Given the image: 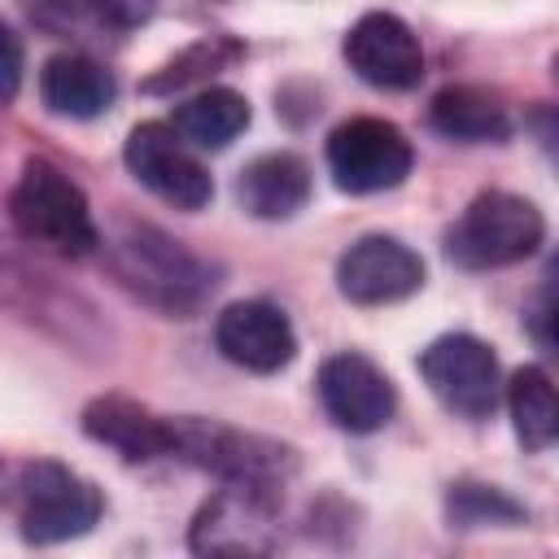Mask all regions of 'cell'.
<instances>
[{"instance_id":"obj_16","label":"cell","mask_w":559,"mask_h":559,"mask_svg":"<svg viewBox=\"0 0 559 559\" xmlns=\"http://www.w3.org/2000/svg\"><path fill=\"white\" fill-rule=\"evenodd\" d=\"M236 197L253 218H293L310 201V170L293 153L253 157L236 179Z\"/></svg>"},{"instance_id":"obj_19","label":"cell","mask_w":559,"mask_h":559,"mask_svg":"<svg viewBox=\"0 0 559 559\" xmlns=\"http://www.w3.org/2000/svg\"><path fill=\"white\" fill-rule=\"evenodd\" d=\"M507 406L515 419V437L528 450H550L555 432H559V402H555V384L542 367H520L507 384Z\"/></svg>"},{"instance_id":"obj_7","label":"cell","mask_w":559,"mask_h":559,"mask_svg":"<svg viewBox=\"0 0 559 559\" xmlns=\"http://www.w3.org/2000/svg\"><path fill=\"white\" fill-rule=\"evenodd\" d=\"M419 371L441 406L467 419H485L498 402V358L485 341L454 332L419 354Z\"/></svg>"},{"instance_id":"obj_20","label":"cell","mask_w":559,"mask_h":559,"mask_svg":"<svg viewBox=\"0 0 559 559\" xmlns=\"http://www.w3.org/2000/svg\"><path fill=\"white\" fill-rule=\"evenodd\" d=\"M31 9L57 26H87V31H135L153 17L157 0H31Z\"/></svg>"},{"instance_id":"obj_9","label":"cell","mask_w":559,"mask_h":559,"mask_svg":"<svg viewBox=\"0 0 559 559\" xmlns=\"http://www.w3.org/2000/svg\"><path fill=\"white\" fill-rule=\"evenodd\" d=\"M345 61L371 87L406 92L424 79V52L411 26L393 13H367L345 35Z\"/></svg>"},{"instance_id":"obj_11","label":"cell","mask_w":559,"mask_h":559,"mask_svg":"<svg viewBox=\"0 0 559 559\" xmlns=\"http://www.w3.org/2000/svg\"><path fill=\"white\" fill-rule=\"evenodd\" d=\"M170 450H179L183 459H192L201 467L223 472L227 480H249V485H266L288 454L271 441H258V437H245L236 428L205 424V419H175Z\"/></svg>"},{"instance_id":"obj_22","label":"cell","mask_w":559,"mask_h":559,"mask_svg":"<svg viewBox=\"0 0 559 559\" xmlns=\"http://www.w3.org/2000/svg\"><path fill=\"white\" fill-rule=\"evenodd\" d=\"M240 57V48L231 44V39H223V35H214V39H201V44H192L183 57H175L157 79H148V92H166V87H183V83H192V79H201L205 70L214 74L218 66H227V61H236Z\"/></svg>"},{"instance_id":"obj_13","label":"cell","mask_w":559,"mask_h":559,"mask_svg":"<svg viewBox=\"0 0 559 559\" xmlns=\"http://www.w3.org/2000/svg\"><path fill=\"white\" fill-rule=\"evenodd\" d=\"M83 432L109 450H118L127 463H144L157 454H170V424L144 411L131 397H96L83 411Z\"/></svg>"},{"instance_id":"obj_15","label":"cell","mask_w":559,"mask_h":559,"mask_svg":"<svg viewBox=\"0 0 559 559\" xmlns=\"http://www.w3.org/2000/svg\"><path fill=\"white\" fill-rule=\"evenodd\" d=\"M114 74L83 52H61L39 74V96L61 118H100L114 105Z\"/></svg>"},{"instance_id":"obj_1","label":"cell","mask_w":559,"mask_h":559,"mask_svg":"<svg viewBox=\"0 0 559 559\" xmlns=\"http://www.w3.org/2000/svg\"><path fill=\"white\" fill-rule=\"evenodd\" d=\"M9 214L26 240H35L52 253L79 258V253H92V245H96V223H92L83 188L61 166H52L44 157L22 166Z\"/></svg>"},{"instance_id":"obj_21","label":"cell","mask_w":559,"mask_h":559,"mask_svg":"<svg viewBox=\"0 0 559 559\" xmlns=\"http://www.w3.org/2000/svg\"><path fill=\"white\" fill-rule=\"evenodd\" d=\"M445 507H450V520L463 524V528H472V524H515V520L524 515L502 489H493V485H472V480L450 485Z\"/></svg>"},{"instance_id":"obj_2","label":"cell","mask_w":559,"mask_h":559,"mask_svg":"<svg viewBox=\"0 0 559 559\" xmlns=\"http://www.w3.org/2000/svg\"><path fill=\"white\" fill-rule=\"evenodd\" d=\"M542 236L546 218L533 201L515 192H480L445 231V253L467 271H489L524 262L528 253H537Z\"/></svg>"},{"instance_id":"obj_10","label":"cell","mask_w":559,"mask_h":559,"mask_svg":"<svg viewBox=\"0 0 559 559\" xmlns=\"http://www.w3.org/2000/svg\"><path fill=\"white\" fill-rule=\"evenodd\" d=\"M319 397L345 432H376L393 419V384L362 354H332L319 367Z\"/></svg>"},{"instance_id":"obj_4","label":"cell","mask_w":559,"mask_h":559,"mask_svg":"<svg viewBox=\"0 0 559 559\" xmlns=\"http://www.w3.org/2000/svg\"><path fill=\"white\" fill-rule=\"evenodd\" d=\"M22 537L35 546L83 537L100 520V493L92 480L74 476L61 463H31L22 467Z\"/></svg>"},{"instance_id":"obj_14","label":"cell","mask_w":559,"mask_h":559,"mask_svg":"<svg viewBox=\"0 0 559 559\" xmlns=\"http://www.w3.org/2000/svg\"><path fill=\"white\" fill-rule=\"evenodd\" d=\"M266 485H249V480H231V489H223L197 520L192 528V546L210 550V555H245V550H262L266 542H258L253 533L266 528V502H262Z\"/></svg>"},{"instance_id":"obj_18","label":"cell","mask_w":559,"mask_h":559,"mask_svg":"<svg viewBox=\"0 0 559 559\" xmlns=\"http://www.w3.org/2000/svg\"><path fill=\"white\" fill-rule=\"evenodd\" d=\"M249 127V100L231 87H205L175 109V131L192 148H227Z\"/></svg>"},{"instance_id":"obj_23","label":"cell","mask_w":559,"mask_h":559,"mask_svg":"<svg viewBox=\"0 0 559 559\" xmlns=\"http://www.w3.org/2000/svg\"><path fill=\"white\" fill-rule=\"evenodd\" d=\"M22 87V44L9 26H0V100H13Z\"/></svg>"},{"instance_id":"obj_6","label":"cell","mask_w":559,"mask_h":559,"mask_svg":"<svg viewBox=\"0 0 559 559\" xmlns=\"http://www.w3.org/2000/svg\"><path fill=\"white\" fill-rule=\"evenodd\" d=\"M127 166L153 197H162L175 210H205L214 197L210 170L166 122H144L127 135Z\"/></svg>"},{"instance_id":"obj_5","label":"cell","mask_w":559,"mask_h":559,"mask_svg":"<svg viewBox=\"0 0 559 559\" xmlns=\"http://www.w3.org/2000/svg\"><path fill=\"white\" fill-rule=\"evenodd\" d=\"M328 170L341 192H384L411 175V140L384 118H349L328 135Z\"/></svg>"},{"instance_id":"obj_12","label":"cell","mask_w":559,"mask_h":559,"mask_svg":"<svg viewBox=\"0 0 559 559\" xmlns=\"http://www.w3.org/2000/svg\"><path fill=\"white\" fill-rule=\"evenodd\" d=\"M214 341L223 349V358H231L245 371H280L293 362L297 354V336L293 323L280 306L271 301H236L218 314L214 323Z\"/></svg>"},{"instance_id":"obj_8","label":"cell","mask_w":559,"mask_h":559,"mask_svg":"<svg viewBox=\"0 0 559 559\" xmlns=\"http://www.w3.org/2000/svg\"><path fill=\"white\" fill-rule=\"evenodd\" d=\"M424 284V262L393 236H362L336 262V288L354 306H389Z\"/></svg>"},{"instance_id":"obj_17","label":"cell","mask_w":559,"mask_h":559,"mask_svg":"<svg viewBox=\"0 0 559 559\" xmlns=\"http://www.w3.org/2000/svg\"><path fill=\"white\" fill-rule=\"evenodd\" d=\"M428 122L463 144H489V140H507L511 135V118L507 105L485 92V87H445L432 96L428 105Z\"/></svg>"},{"instance_id":"obj_3","label":"cell","mask_w":559,"mask_h":559,"mask_svg":"<svg viewBox=\"0 0 559 559\" xmlns=\"http://www.w3.org/2000/svg\"><path fill=\"white\" fill-rule=\"evenodd\" d=\"M114 262H118V275L140 297H148L153 306H162L170 314L197 310L205 301V293L214 288V275L205 271V262L153 227H127L114 240Z\"/></svg>"}]
</instances>
